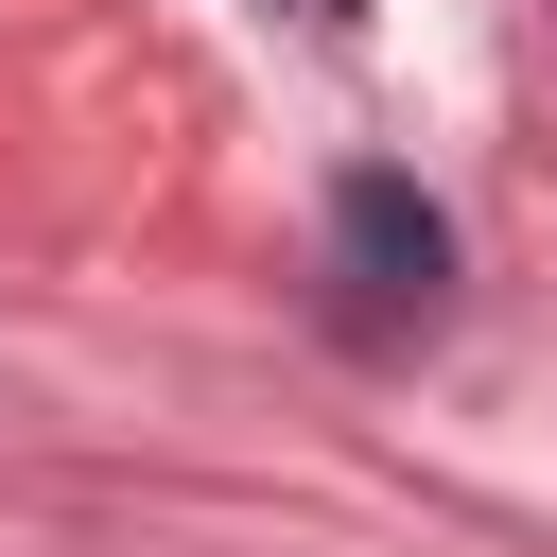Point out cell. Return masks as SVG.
Returning <instances> with one entry per match:
<instances>
[{
	"mask_svg": "<svg viewBox=\"0 0 557 557\" xmlns=\"http://www.w3.org/2000/svg\"><path fill=\"white\" fill-rule=\"evenodd\" d=\"M331 278H348V313L366 331H435V296H453V226H435V191L418 174H331Z\"/></svg>",
	"mask_w": 557,
	"mask_h": 557,
	"instance_id": "1",
	"label": "cell"
}]
</instances>
